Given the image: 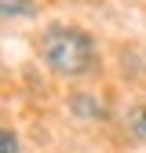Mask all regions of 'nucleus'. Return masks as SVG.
Returning <instances> with one entry per match:
<instances>
[{"label":"nucleus","instance_id":"obj_3","mask_svg":"<svg viewBox=\"0 0 146 153\" xmlns=\"http://www.w3.org/2000/svg\"><path fill=\"white\" fill-rule=\"evenodd\" d=\"M36 15L33 0H0V18H29Z\"/></svg>","mask_w":146,"mask_h":153},{"label":"nucleus","instance_id":"obj_4","mask_svg":"<svg viewBox=\"0 0 146 153\" xmlns=\"http://www.w3.org/2000/svg\"><path fill=\"white\" fill-rule=\"evenodd\" d=\"M128 128H132V135H135V139H142V142H146V106L132 109V117H128Z\"/></svg>","mask_w":146,"mask_h":153},{"label":"nucleus","instance_id":"obj_1","mask_svg":"<svg viewBox=\"0 0 146 153\" xmlns=\"http://www.w3.org/2000/svg\"><path fill=\"white\" fill-rule=\"evenodd\" d=\"M40 51H44L48 69H55L59 76H84L99 62V51H95L91 33H84L77 26H51L44 33Z\"/></svg>","mask_w":146,"mask_h":153},{"label":"nucleus","instance_id":"obj_5","mask_svg":"<svg viewBox=\"0 0 146 153\" xmlns=\"http://www.w3.org/2000/svg\"><path fill=\"white\" fill-rule=\"evenodd\" d=\"M0 153H18V135L11 128H0Z\"/></svg>","mask_w":146,"mask_h":153},{"label":"nucleus","instance_id":"obj_2","mask_svg":"<svg viewBox=\"0 0 146 153\" xmlns=\"http://www.w3.org/2000/svg\"><path fill=\"white\" fill-rule=\"evenodd\" d=\"M69 109L77 113V117H88V120H99V117H106V106L95 99V95H88V91L69 95Z\"/></svg>","mask_w":146,"mask_h":153}]
</instances>
